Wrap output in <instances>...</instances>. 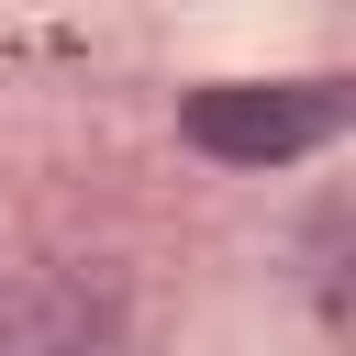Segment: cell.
Wrapping results in <instances>:
<instances>
[{"label":"cell","mask_w":356,"mask_h":356,"mask_svg":"<svg viewBox=\"0 0 356 356\" xmlns=\"http://www.w3.org/2000/svg\"><path fill=\"white\" fill-rule=\"evenodd\" d=\"M345 122V89L334 78H278V89H200L189 100V145L234 156V167H278L300 145H323Z\"/></svg>","instance_id":"1"}]
</instances>
